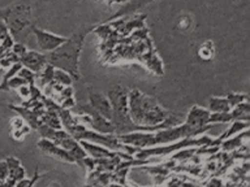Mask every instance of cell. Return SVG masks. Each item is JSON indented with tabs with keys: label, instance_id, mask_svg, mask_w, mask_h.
Listing matches in <instances>:
<instances>
[{
	"label": "cell",
	"instance_id": "obj_16",
	"mask_svg": "<svg viewBox=\"0 0 250 187\" xmlns=\"http://www.w3.org/2000/svg\"><path fill=\"white\" fill-rule=\"evenodd\" d=\"M154 0H132V1H126L124 7L119 9L116 15H113L112 17H109L108 19H105V22H109V21H113L115 19H119V17H125V16H129L133 12L138 11L145 5H147L148 3H151Z\"/></svg>",
	"mask_w": 250,
	"mask_h": 187
},
{
	"label": "cell",
	"instance_id": "obj_10",
	"mask_svg": "<svg viewBox=\"0 0 250 187\" xmlns=\"http://www.w3.org/2000/svg\"><path fill=\"white\" fill-rule=\"evenodd\" d=\"M9 109L12 111H15L19 116H21L23 118V121L26 122L29 126H30L33 130H37V129L42 125L41 122V116H42V113L44 112V108H41V109H30V108H26V107H22V105H9Z\"/></svg>",
	"mask_w": 250,
	"mask_h": 187
},
{
	"label": "cell",
	"instance_id": "obj_9",
	"mask_svg": "<svg viewBox=\"0 0 250 187\" xmlns=\"http://www.w3.org/2000/svg\"><path fill=\"white\" fill-rule=\"evenodd\" d=\"M19 62H21V65L30 69L31 72H34L35 74H38L47 65L46 54H39L35 51L27 50L22 56H20Z\"/></svg>",
	"mask_w": 250,
	"mask_h": 187
},
{
	"label": "cell",
	"instance_id": "obj_5",
	"mask_svg": "<svg viewBox=\"0 0 250 187\" xmlns=\"http://www.w3.org/2000/svg\"><path fill=\"white\" fill-rule=\"evenodd\" d=\"M70 112L74 113L80 124L85 125L86 128L91 129L94 131L102 132V134H115V128L112 122L103 117L99 112L89 104H74L70 109Z\"/></svg>",
	"mask_w": 250,
	"mask_h": 187
},
{
	"label": "cell",
	"instance_id": "obj_27",
	"mask_svg": "<svg viewBox=\"0 0 250 187\" xmlns=\"http://www.w3.org/2000/svg\"><path fill=\"white\" fill-rule=\"evenodd\" d=\"M104 1L108 4V5H112V4H117V3H126L128 0H104Z\"/></svg>",
	"mask_w": 250,
	"mask_h": 187
},
{
	"label": "cell",
	"instance_id": "obj_24",
	"mask_svg": "<svg viewBox=\"0 0 250 187\" xmlns=\"http://www.w3.org/2000/svg\"><path fill=\"white\" fill-rule=\"evenodd\" d=\"M8 177V165L5 163V160L4 161H0V186H3L4 181L7 179Z\"/></svg>",
	"mask_w": 250,
	"mask_h": 187
},
{
	"label": "cell",
	"instance_id": "obj_14",
	"mask_svg": "<svg viewBox=\"0 0 250 187\" xmlns=\"http://www.w3.org/2000/svg\"><path fill=\"white\" fill-rule=\"evenodd\" d=\"M248 136H249V129L237 132L236 136L232 135L229 138H227V139L222 140L220 142V150L226 152H234L236 150H240L244 146H248V142L244 143V140H248Z\"/></svg>",
	"mask_w": 250,
	"mask_h": 187
},
{
	"label": "cell",
	"instance_id": "obj_12",
	"mask_svg": "<svg viewBox=\"0 0 250 187\" xmlns=\"http://www.w3.org/2000/svg\"><path fill=\"white\" fill-rule=\"evenodd\" d=\"M5 163L8 165V177L4 181V185L5 186H16V183L25 178V169L21 165V161L13 156L5 159Z\"/></svg>",
	"mask_w": 250,
	"mask_h": 187
},
{
	"label": "cell",
	"instance_id": "obj_11",
	"mask_svg": "<svg viewBox=\"0 0 250 187\" xmlns=\"http://www.w3.org/2000/svg\"><path fill=\"white\" fill-rule=\"evenodd\" d=\"M210 111L198 105H193L189 109L187 118L184 120V122H187L188 125H190L193 128H203L208 125V118H210Z\"/></svg>",
	"mask_w": 250,
	"mask_h": 187
},
{
	"label": "cell",
	"instance_id": "obj_19",
	"mask_svg": "<svg viewBox=\"0 0 250 187\" xmlns=\"http://www.w3.org/2000/svg\"><path fill=\"white\" fill-rule=\"evenodd\" d=\"M54 81L60 83L62 86H72L73 83V78L70 77L69 74L64 72L62 69H55L54 70Z\"/></svg>",
	"mask_w": 250,
	"mask_h": 187
},
{
	"label": "cell",
	"instance_id": "obj_17",
	"mask_svg": "<svg viewBox=\"0 0 250 187\" xmlns=\"http://www.w3.org/2000/svg\"><path fill=\"white\" fill-rule=\"evenodd\" d=\"M230 105L228 99L222 96H211L208 99V111L211 113H220V112H229Z\"/></svg>",
	"mask_w": 250,
	"mask_h": 187
},
{
	"label": "cell",
	"instance_id": "obj_1",
	"mask_svg": "<svg viewBox=\"0 0 250 187\" xmlns=\"http://www.w3.org/2000/svg\"><path fill=\"white\" fill-rule=\"evenodd\" d=\"M216 124H208L203 128H193L187 122L155 130V131H133L123 135H117L120 142L125 144H130L138 148L152 147L160 144H168L181 140L184 138H194L197 135L206 134L210 129H212Z\"/></svg>",
	"mask_w": 250,
	"mask_h": 187
},
{
	"label": "cell",
	"instance_id": "obj_21",
	"mask_svg": "<svg viewBox=\"0 0 250 187\" xmlns=\"http://www.w3.org/2000/svg\"><path fill=\"white\" fill-rule=\"evenodd\" d=\"M17 75H20L21 78H23L27 85H35V73L34 72H31L30 69L25 68V66H22V68L19 70Z\"/></svg>",
	"mask_w": 250,
	"mask_h": 187
},
{
	"label": "cell",
	"instance_id": "obj_7",
	"mask_svg": "<svg viewBox=\"0 0 250 187\" xmlns=\"http://www.w3.org/2000/svg\"><path fill=\"white\" fill-rule=\"evenodd\" d=\"M30 33L35 35L37 44H38V47L43 52H51V51L56 50L60 44L65 42L66 39L65 37H62V35L42 30V29H39L35 25H30Z\"/></svg>",
	"mask_w": 250,
	"mask_h": 187
},
{
	"label": "cell",
	"instance_id": "obj_23",
	"mask_svg": "<svg viewBox=\"0 0 250 187\" xmlns=\"http://www.w3.org/2000/svg\"><path fill=\"white\" fill-rule=\"evenodd\" d=\"M17 93H19V95L21 99H23V100H27V99H29L31 95L30 86L27 85V83H25V85H22L21 87H19V89H17Z\"/></svg>",
	"mask_w": 250,
	"mask_h": 187
},
{
	"label": "cell",
	"instance_id": "obj_2",
	"mask_svg": "<svg viewBox=\"0 0 250 187\" xmlns=\"http://www.w3.org/2000/svg\"><path fill=\"white\" fill-rule=\"evenodd\" d=\"M95 25L82 29L78 33L65 39V42L60 44L56 50L47 52V64H50L55 69H62L73 78V81L80 79V56L85 38L90 31L95 29Z\"/></svg>",
	"mask_w": 250,
	"mask_h": 187
},
{
	"label": "cell",
	"instance_id": "obj_18",
	"mask_svg": "<svg viewBox=\"0 0 250 187\" xmlns=\"http://www.w3.org/2000/svg\"><path fill=\"white\" fill-rule=\"evenodd\" d=\"M215 54V48H214V43L211 40H206L205 43L201 44L198 50V56L205 61H210L211 58L214 57Z\"/></svg>",
	"mask_w": 250,
	"mask_h": 187
},
{
	"label": "cell",
	"instance_id": "obj_25",
	"mask_svg": "<svg viewBox=\"0 0 250 187\" xmlns=\"http://www.w3.org/2000/svg\"><path fill=\"white\" fill-rule=\"evenodd\" d=\"M9 124H11V130H15V129H21L26 122L23 121V118L21 116H16L12 118Z\"/></svg>",
	"mask_w": 250,
	"mask_h": 187
},
{
	"label": "cell",
	"instance_id": "obj_6",
	"mask_svg": "<svg viewBox=\"0 0 250 187\" xmlns=\"http://www.w3.org/2000/svg\"><path fill=\"white\" fill-rule=\"evenodd\" d=\"M250 117V105L249 100L242 101L232 108L229 112L210 113L208 124H229L230 121L242 120L249 121Z\"/></svg>",
	"mask_w": 250,
	"mask_h": 187
},
{
	"label": "cell",
	"instance_id": "obj_22",
	"mask_svg": "<svg viewBox=\"0 0 250 187\" xmlns=\"http://www.w3.org/2000/svg\"><path fill=\"white\" fill-rule=\"evenodd\" d=\"M11 51L15 55H17V56H19V58H20V56H22V55L26 52L27 48H26V46L23 44V43L17 42V43H13V46H12Z\"/></svg>",
	"mask_w": 250,
	"mask_h": 187
},
{
	"label": "cell",
	"instance_id": "obj_15",
	"mask_svg": "<svg viewBox=\"0 0 250 187\" xmlns=\"http://www.w3.org/2000/svg\"><path fill=\"white\" fill-rule=\"evenodd\" d=\"M229 128L227 129L226 131L223 132L222 135L216 138V139H212V143L211 146H220V142L227 138H229L232 135H236L237 132L244 131L246 129H249V121H242V120H234L229 122Z\"/></svg>",
	"mask_w": 250,
	"mask_h": 187
},
{
	"label": "cell",
	"instance_id": "obj_8",
	"mask_svg": "<svg viewBox=\"0 0 250 187\" xmlns=\"http://www.w3.org/2000/svg\"><path fill=\"white\" fill-rule=\"evenodd\" d=\"M38 147L41 151L47 153V155L54 156L56 159L62 160V161H65V163L74 164L73 156L70 155L65 148H62V146L54 143L52 140L47 139V138H42V139L38 142Z\"/></svg>",
	"mask_w": 250,
	"mask_h": 187
},
{
	"label": "cell",
	"instance_id": "obj_26",
	"mask_svg": "<svg viewBox=\"0 0 250 187\" xmlns=\"http://www.w3.org/2000/svg\"><path fill=\"white\" fill-rule=\"evenodd\" d=\"M8 34H9V31H8L7 26H5V23L0 19V38H4Z\"/></svg>",
	"mask_w": 250,
	"mask_h": 187
},
{
	"label": "cell",
	"instance_id": "obj_3",
	"mask_svg": "<svg viewBox=\"0 0 250 187\" xmlns=\"http://www.w3.org/2000/svg\"><path fill=\"white\" fill-rule=\"evenodd\" d=\"M128 109L133 122L142 126H156L171 114L160 107L156 99L141 93L140 90H132L128 94Z\"/></svg>",
	"mask_w": 250,
	"mask_h": 187
},
{
	"label": "cell",
	"instance_id": "obj_13",
	"mask_svg": "<svg viewBox=\"0 0 250 187\" xmlns=\"http://www.w3.org/2000/svg\"><path fill=\"white\" fill-rule=\"evenodd\" d=\"M89 100L90 105H91L97 112H99L102 116L111 121V118H112V107H111V103H109L108 97L104 96V95H102V94L90 91Z\"/></svg>",
	"mask_w": 250,
	"mask_h": 187
},
{
	"label": "cell",
	"instance_id": "obj_20",
	"mask_svg": "<svg viewBox=\"0 0 250 187\" xmlns=\"http://www.w3.org/2000/svg\"><path fill=\"white\" fill-rule=\"evenodd\" d=\"M227 99L229 101L230 108H234L236 105L242 103V101H248L249 100V97L246 94H236V93H229L227 95Z\"/></svg>",
	"mask_w": 250,
	"mask_h": 187
},
{
	"label": "cell",
	"instance_id": "obj_4",
	"mask_svg": "<svg viewBox=\"0 0 250 187\" xmlns=\"http://www.w3.org/2000/svg\"><path fill=\"white\" fill-rule=\"evenodd\" d=\"M30 7L23 4H15L0 11V19L16 42L23 43L27 33H30Z\"/></svg>",
	"mask_w": 250,
	"mask_h": 187
}]
</instances>
